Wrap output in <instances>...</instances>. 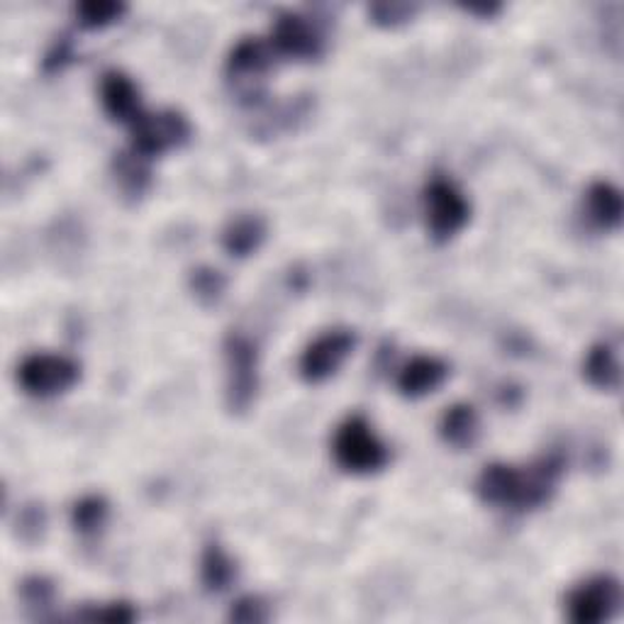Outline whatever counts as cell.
<instances>
[{"instance_id": "1", "label": "cell", "mask_w": 624, "mask_h": 624, "mask_svg": "<svg viewBox=\"0 0 624 624\" xmlns=\"http://www.w3.org/2000/svg\"><path fill=\"white\" fill-rule=\"evenodd\" d=\"M566 461L562 454H544L530 467H507V463H491L475 481V493L485 505L505 507V510H537L546 505L562 481Z\"/></svg>"}, {"instance_id": "2", "label": "cell", "mask_w": 624, "mask_h": 624, "mask_svg": "<svg viewBox=\"0 0 624 624\" xmlns=\"http://www.w3.org/2000/svg\"><path fill=\"white\" fill-rule=\"evenodd\" d=\"M332 451L337 463H340L346 473L356 475H368L386 469L390 459L386 444L378 439L374 427L358 415L342 422L334 435Z\"/></svg>"}, {"instance_id": "3", "label": "cell", "mask_w": 624, "mask_h": 624, "mask_svg": "<svg viewBox=\"0 0 624 624\" xmlns=\"http://www.w3.org/2000/svg\"><path fill=\"white\" fill-rule=\"evenodd\" d=\"M227 408L232 415H245L259 390V352L247 334L229 332L225 340Z\"/></svg>"}, {"instance_id": "4", "label": "cell", "mask_w": 624, "mask_h": 624, "mask_svg": "<svg viewBox=\"0 0 624 624\" xmlns=\"http://www.w3.org/2000/svg\"><path fill=\"white\" fill-rule=\"evenodd\" d=\"M425 220L429 235L439 245L449 242L451 237H457L459 232L467 227L471 205L469 200L463 198L457 184L449 181L444 176H435L425 188Z\"/></svg>"}, {"instance_id": "5", "label": "cell", "mask_w": 624, "mask_h": 624, "mask_svg": "<svg viewBox=\"0 0 624 624\" xmlns=\"http://www.w3.org/2000/svg\"><path fill=\"white\" fill-rule=\"evenodd\" d=\"M81 378V366L61 354H30L17 368V384L32 398H57Z\"/></svg>"}, {"instance_id": "6", "label": "cell", "mask_w": 624, "mask_h": 624, "mask_svg": "<svg viewBox=\"0 0 624 624\" xmlns=\"http://www.w3.org/2000/svg\"><path fill=\"white\" fill-rule=\"evenodd\" d=\"M132 152L144 158L162 156L184 146L190 137V125L181 113H142L132 125Z\"/></svg>"}, {"instance_id": "7", "label": "cell", "mask_w": 624, "mask_h": 624, "mask_svg": "<svg viewBox=\"0 0 624 624\" xmlns=\"http://www.w3.org/2000/svg\"><path fill=\"white\" fill-rule=\"evenodd\" d=\"M622 608V586L615 576H593L570 590L566 600L568 620L576 624L610 622Z\"/></svg>"}, {"instance_id": "8", "label": "cell", "mask_w": 624, "mask_h": 624, "mask_svg": "<svg viewBox=\"0 0 624 624\" xmlns=\"http://www.w3.org/2000/svg\"><path fill=\"white\" fill-rule=\"evenodd\" d=\"M273 57L276 55H273L271 45L257 37H245L229 51L227 76L235 83L242 101L254 103L261 98L263 81L273 67Z\"/></svg>"}, {"instance_id": "9", "label": "cell", "mask_w": 624, "mask_h": 624, "mask_svg": "<svg viewBox=\"0 0 624 624\" xmlns=\"http://www.w3.org/2000/svg\"><path fill=\"white\" fill-rule=\"evenodd\" d=\"M271 49L273 55L295 59V61H313L322 57L325 35L317 23L298 13H281L271 30Z\"/></svg>"}, {"instance_id": "10", "label": "cell", "mask_w": 624, "mask_h": 624, "mask_svg": "<svg viewBox=\"0 0 624 624\" xmlns=\"http://www.w3.org/2000/svg\"><path fill=\"white\" fill-rule=\"evenodd\" d=\"M354 346L356 334L352 330H330L320 334L301 356V376L308 384H322V380L340 372V366L354 352Z\"/></svg>"}, {"instance_id": "11", "label": "cell", "mask_w": 624, "mask_h": 624, "mask_svg": "<svg viewBox=\"0 0 624 624\" xmlns=\"http://www.w3.org/2000/svg\"><path fill=\"white\" fill-rule=\"evenodd\" d=\"M101 101L105 113L118 122L132 125L144 113L140 101V89H137L134 81L130 76H125L122 71L105 73L101 81Z\"/></svg>"}, {"instance_id": "12", "label": "cell", "mask_w": 624, "mask_h": 624, "mask_svg": "<svg viewBox=\"0 0 624 624\" xmlns=\"http://www.w3.org/2000/svg\"><path fill=\"white\" fill-rule=\"evenodd\" d=\"M449 366L437 356H415L400 368L398 390L405 398H422L435 393V390L447 380Z\"/></svg>"}, {"instance_id": "13", "label": "cell", "mask_w": 624, "mask_h": 624, "mask_svg": "<svg viewBox=\"0 0 624 624\" xmlns=\"http://www.w3.org/2000/svg\"><path fill=\"white\" fill-rule=\"evenodd\" d=\"M220 239H222V249H225L229 257L235 259L251 257V254L263 245V239H267V222H263V217L251 213L237 215L227 222Z\"/></svg>"}, {"instance_id": "14", "label": "cell", "mask_w": 624, "mask_h": 624, "mask_svg": "<svg viewBox=\"0 0 624 624\" xmlns=\"http://www.w3.org/2000/svg\"><path fill=\"white\" fill-rule=\"evenodd\" d=\"M584 376L588 384L598 390H608V393L620 390L622 372H620L617 349L608 342H600L590 349L584 362Z\"/></svg>"}, {"instance_id": "15", "label": "cell", "mask_w": 624, "mask_h": 624, "mask_svg": "<svg viewBox=\"0 0 624 624\" xmlns=\"http://www.w3.org/2000/svg\"><path fill=\"white\" fill-rule=\"evenodd\" d=\"M586 210L593 225L600 229H617L622 225V193L608 181H598L588 188Z\"/></svg>"}, {"instance_id": "16", "label": "cell", "mask_w": 624, "mask_h": 624, "mask_svg": "<svg viewBox=\"0 0 624 624\" xmlns=\"http://www.w3.org/2000/svg\"><path fill=\"white\" fill-rule=\"evenodd\" d=\"M237 564L217 542H210L200 556V580L208 593H225L235 584Z\"/></svg>"}, {"instance_id": "17", "label": "cell", "mask_w": 624, "mask_h": 624, "mask_svg": "<svg viewBox=\"0 0 624 624\" xmlns=\"http://www.w3.org/2000/svg\"><path fill=\"white\" fill-rule=\"evenodd\" d=\"M479 415H475L473 405L457 403L441 415L439 435L444 441L451 444V447L467 449L475 441V437H479Z\"/></svg>"}, {"instance_id": "18", "label": "cell", "mask_w": 624, "mask_h": 624, "mask_svg": "<svg viewBox=\"0 0 624 624\" xmlns=\"http://www.w3.org/2000/svg\"><path fill=\"white\" fill-rule=\"evenodd\" d=\"M150 158L140 156L137 152L130 154H120L115 158V181H118L120 190L127 198H142L146 193V188H150L152 181V174H150V166H146Z\"/></svg>"}, {"instance_id": "19", "label": "cell", "mask_w": 624, "mask_h": 624, "mask_svg": "<svg viewBox=\"0 0 624 624\" xmlns=\"http://www.w3.org/2000/svg\"><path fill=\"white\" fill-rule=\"evenodd\" d=\"M108 520V501L101 495H86L71 507V525L81 537L98 534Z\"/></svg>"}, {"instance_id": "20", "label": "cell", "mask_w": 624, "mask_h": 624, "mask_svg": "<svg viewBox=\"0 0 624 624\" xmlns=\"http://www.w3.org/2000/svg\"><path fill=\"white\" fill-rule=\"evenodd\" d=\"M190 293L193 298L210 308V305H217L222 301V295L227 291V279L222 276L217 269L210 267H200L193 273H190Z\"/></svg>"}, {"instance_id": "21", "label": "cell", "mask_w": 624, "mask_h": 624, "mask_svg": "<svg viewBox=\"0 0 624 624\" xmlns=\"http://www.w3.org/2000/svg\"><path fill=\"white\" fill-rule=\"evenodd\" d=\"M20 596H23L25 605L35 612L37 617H47V612L55 608L57 602V588L45 576H30L20 586Z\"/></svg>"}, {"instance_id": "22", "label": "cell", "mask_w": 624, "mask_h": 624, "mask_svg": "<svg viewBox=\"0 0 624 624\" xmlns=\"http://www.w3.org/2000/svg\"><path fill=\"white\" fill-rule=\"evenodd\" d=\"M76 20L83 30H103L113 23H118V20L127 13V5L122 3H81L76 5Z\"/></svg>"}, {"instance_id": "23", "label": "cell", "mask_w": 624, "mask_h": 624, "mask_svg": "<svg viewBox=\"0 0 624 624\" xmlns=\"http://www.w3.org/2000/svg\"><path fill=\"white\" fill-rule=\"evenodd\" d=\"M415 5L408 3H376L368 8V15H372V23L378 27H398L405 25L415 15Z\"/></svg>"}, {"instance_id": "24", "label": "cell", "mask_w": 624, "mask_h": 624, "mask_svg": "<svg viewBox=\"0 0 624 624\" xmlns=\"http://www.w3.org/2000/svg\"><path fill=\"white\" fill-rule=\"evenodd\" d=\"M269 617V605L257 596L239 598L229 610V620L235 622H267Z\"/></svg>"}, {"instance_id": "25", "label": "cell", "mask_w": 624, "mask_h": 624, "mask_svg": "<svg viewBox=\"0 0 624 624\" xmlns=\"http://www.w3.org/2000/svg\"><path fill=\"white\" fill-rule=\"evenodd\" d=\"M45 510L39 505H27L17 515V534L25 539V542H35L45 532Z\"/></svg>"}, {"instance_id": "26", "label": "cell", "mask_w": 624, "mask_h": 624, "mask_svg": "<svg viewBox=\"0 0 624 624\" xmlns=\"http://www.w3.org/2000/svg\"><path fill=\"white\" fill-rule=\"evenodd\" d=\"M79 617L81 620H98V622H132L137 617V612L127 605V602H113V605L79 612Z\"/></svg>"}, {"instance_id": "27", "label": "cell", "mask_w": 624, "mask_h": 624, "mask_svg": "<svg viewBox=\"0 0 624 624\" xmlns=\"http://www.w3.org/2000/svg\"><path fill=\"white\" fill-rule=\"evenodd\" d=\"M73 59V51H71V42L69 39H59L55 47H51V51L47 55L45 59V71L47 73H57L61 71L67 63Z\"/></svg>"}, {"instance_id": "28", "label": "cell", "mask_w": 624, "mask_h": 624, "mask_svg": "<svg viewBox=\"0 0 624 624\" xmlns=\"http://www.w3.org/2000/svg\"><path fill=\"white\" fill-rule=\"evenodd\" d=\"M467 10H469V13H479V15H483V17H491V15H495V13H501V5H483V8L469 5Z\"/></svg>"}]
</instances>
